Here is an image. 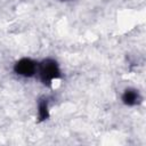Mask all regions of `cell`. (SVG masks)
Returning a JSON list of instances; mask_svg holds the SVG:
<instances>
[{
  "label": "cell",
  "instance_id": "6da1fadb",
  "mask_svg": "<svg viewBox=\"0 0 146 146\" xmlns=\"http://www.w3.org/2000/svg\"><path fill=\"white\" fill-rule=\"evenodd\" d=\"M39 74L41 81L49 86L55 79H58L60 76V71L58 67L57 62L54 59H44L39 65Z\"/></svg>",
  "mask_w": 146,
  "mask_h": 146
},
{
  "label": "cell",
  "instance_id": "277c9868",
  "mask_svg": "<svg viewBox=\"0 0 146 146\" xmlns=\"http://www.w3.org/2000/svg\"><path fill=\"white\" fill-rule=\"evenodd\" d=\"M38 116L40 121L47 120L49 116V112H48V102L47 99H41L39 102V107H38Z\"/></svg>",
  "mask_w": 146,
  "mask_h": 146
},
{
  "label": "cell",
  "instance_id": "3957f363",
  "mask_svg": "<svg viewBox=\"0 0 146 146\" xmlns=\"http://www.w3.org/2000/svg\"><path fill=\"white\" fill-rule=\"evenodd\" d=\"M140 99H141V97H140L138 90H136V89H127V90H124V92L122 95V100L128 106H133V105L138 104L140 102Z\"/></svg>",
  "mask_w": 146,
  "mask_h": 146
},
{
  "label": "cell",
  "instance_id": "7a4b0ae2",
  "mask_svg": "<svg viewBox=\"0 0 146 146\" xmlns=\"http://www.w3.org/2000/svg\"><path fill=\"white\" fill-rule=\"evenodd\" d=\"M36 63L30 58H23L18 60L14 66V71L22 76H33L36 72Z\"/></svg>",
  "mask_w": 146,
  "mask_h": 146
}]
</instances>
